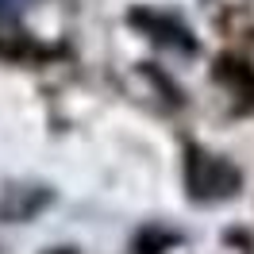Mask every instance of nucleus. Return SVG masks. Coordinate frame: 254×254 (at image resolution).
Wrapping results in <instances>:
<instances>
[{"mask_svg":"<svg viewBox=\"0 0 254 254\" xmlns=\"http://www.w3.org/2000/svg\"><path fill=\"white\" fill-rule=\"evenodd\" d=\"M189 192L196 200H223L239 189V174L216 154H200L189 150Z\"/></svg>","mask_w":254,"mask_h":254,"instance_id":"1","label":"nucleus"},{"mask_svg":"<svg viewBox=\"0 0 254 254\" xmlns=\"http://www.w3.org/2000/svg\"><path fill=\"white\" fill-rule=\"evenodd\" d=\"M135 23H143V27H150L154 31V39L158 43H166V47H181V50H189L192 47V39H189V31L181 27V23H174V19H158V16H150V12H135Z\"/></svg>","mask_w":254,"mask_h":254,"instance_id":"2","label":"nucleus"},{"mask_svg":"<svg viewBox=\"0 0 254 254\" xmlns=\"http://www.w3.org/2000/svg\"><path fill=\"white\" fill-rule=\"evenodd\" d=\"M50 254H73V251H65V247H58V251H50Z\"/></svg>","mask_w":254,"mask_h":254,"instance_id":"3","label":"nucleus"}]
</instances>
